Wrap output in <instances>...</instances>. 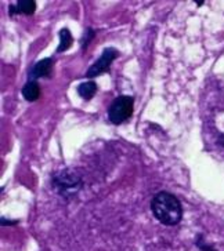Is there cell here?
I'll return each instance as SVG.
<instances>
[{
  "label": "cell",
  "instance_id": "obj_1",
  "mask_svg": "<svg viewBox=\"0 0 224 251\" xmlns=\"http://www.w3.org/2000/svg\"><path fill=\"white\" fill-rule=\"evenodd\" d=\"M151 210L158 221L162 222L166 226L177 225L183 218L181 203L173 193H157L151 200Z\"/></svg>",
  "mask_w": 224,
  "mask_h": 251
},
{
  "label": "cell",
  "instance_id": "obj_2",
  "mask_svg": "<svg viewBox=\"0 0 224 251\" xmlns=\"http://www.w3.org/2000/svg\"><path fill=\"white\" fill-rule=\"evenodd\" d=\"M135 111V98L129 96H120L113 100L110 109H108V119L113 125H120L132 118Z\"/></svg>",
  "mask_w": 224,
  "mask_h": 251
},
{
  "label": "cell",
  "instance_id": "obj_3",
  "mask_svg": "<svg viewBox=\"0 0 224 251\" xmlns=\"http://www.w3.org/2000/svg\"><path fill=\"white\" fill-rule=\"evenodd\" d=\"M118 55H119V52H118L116 49H113V47L104 49V51L100 55V58H98L97 61L89 68V71L86 72V77H96V76H100V75L108 72L111 64L116 59Z\"/></svg>",
  "mask_w": 224,
  "mask_h": 251
},
{
  "label": "cell",
  "instance_id": "obj_4",
  "mask_svg": "<svg viewBox=\"0 0 224 251\" xmlns=\"http://www.w3.org/2000/svg\"><path fill=\"white\" fill-rule=\"evenodd\" d=\"M53 65H54V59L53 58L42 59L30 68L28 77L30 79V81H36V79H40V77H49L52 74Z\"/></svg>",
  "mask_w": 224,
  "mask_h": 251
},
{
  "label": "cell",
  "instance_id": "obj_5",
  "mask_svg": "<svg viewBox=\"0 0 224 251\" xmlns=\"http://www.w3.org/2000/svg\"><path fill=\"white\" fill-rule=\"evenodd\" d=\"M8 8H10V15H14L15 13L32 15L36 11V3L33 0H18L15 4H11Z\"/></svg>",
  "mask_w": 224,
  "mask_h": 251
},
{
  "label": "cell",
  "instance_id": "obj_6",
  "mask_svg": "<svg viewBox=\"0 0 224 251\" xmlns=\"http://www.w3.org/2000/svg\"><path fill=\"white\" fill-rule=\"evenodd\" d=\"M23 97L29 101V102H33L36 101L37 98L40 97V86L37 84V81H28L25 86L23 87Z\"/></svg>",
  "mask_w": 224,
  "mask_h": 251
},
{
  "label": "cell",
  "instance_id": "obj_7",
  "mask_svg": "<svg viewBox=\"0 0 224 251\" xmlns=\"http://www.w3.org/2000/svg\"><path fill=\"white\" fill-rule=\"evenodd\" d=\"M97 93V84L94 81H84L82 84L78 86V94L84 101H89Z\"/></svg>",
  "mask_w": 224,
  "mask_h": 251
},
{
  "label": "cell",
  "instance_id": "obj_8",
  "mask_svg": "<svg viewBox=\"0 0 224 251\" xmlns=\"http://www.w3.org/2000/svg\"><path fill=\"white\" fill-rule=\"evenodd\" d=\"M72 42H74V37L71 35V32L67 28L60 30V46L57 47V52H64L67 51L68 49L72 46Z\"/></svg>",
  "mask_w": 224,
  "mask_h": 251
},
{
  "label": "cell",
  "instance_id": "obj_9",
  "mask_svg": "<svg viewBox=\"0 0 224 251\" xmlns=\"http://www.w3.org/2000/svg\"><path fill=\"white\" fill-rule=\"evenodd\" d=\"M94 35H96V32L93 29H87V32H86V39H82V49L84 50L86 47H87V45H89L90 39H93L94 37Z\"/></svg>",
  "mask_w": 224,
  "mask_h": 251
},
{
  "label": "cell",
  "instance_id": "obj_10",
  "mask_svg": "<svg viewBox=\"0 0 224 251\" xmlns=\"http://www.w3.org/2000/svg\"><path fill=\"white\" fill-rule=\"evenodd\" d=\"M220 144H222V145H223V147H224V135H223V137H222V138H220Z\"/></svg>",
  "mask_w": 224,
  "mask_h": 251
}]
</instances>
